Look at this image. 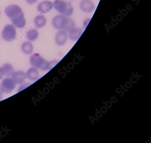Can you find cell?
<instances>
[{
	"mask_svg": "<svg viewBox=\"0 0 151 143\" xmlns=\"http://www.w3.org/2000/svg\"><path fill=\"white\" fill-rule=\"evenodd\" d=\"M29 62L32 66L43 71L50 70L55 66V65H56L55 63V61L52 62H48L38 54H35L32 55Z\"/></svg>",
	"mask_w": 151,
	"mask_h": 143,
	"instance_id": "cell-1",
	"label": "cell"
},
{
	"mask_svg": "<svg viewBox=\"0 0 151 143\" xmlns=\"http://www.w3.org/2000/svg\"><path fill=\"white\" fill-rule=\"evenodd\" d=\"M53 6L57 11L66 16H70L74 12V8L71 4L63 0H55L53 2Z\"/></svg>",
	"mask_w": 151,
	"mask_h": 143,
	"instance_id": "cell-2",
	"label": "cell"
},
{
	"mask_svg": "<svg viewBox=\"0 0 151 143\" xmlns=\"http://www.w3.org/2000/svg\"><path fill=\"white\" fill-rule=\"evenodd\" d=\"M68 17L62 14L57 15L52 19V25L55 29L60 31L65 30L68 25Z\"/></svg>",
	"mask_w": 151,
	"mask_h": 143,
	"instance_id": "cell-3",
	"label": "cell"
},
{
	"mask_svg": "<svg viewBox=\"0 0 151 143\" xmlns=\"http://www.w3.org/2000/svg\"><path fill=\"white\" fill-rule=\"evenodd\" d=\"M2 36L3 39L10 42L13 41L17 37V31L15 27L13 25H6L2 31Z\"/></svg>",
	"mask_w": 151,
	"mask_h": 143,
	"instance_id": "cell-4",
	"label": "cell"
},
{
	"mask_svg": "<svg viewBox=\"0 0 151 143\" xmlns=\"http://www.w3.org/2000/svg\"><path fill=\"white\" fill-rule=\"evenodd\" d=\"M16 86V83L13 79L7 77L2 81L1 85V89L4 93H11L15 89Z\"/></svg>",
	"mask_w": 151,
	"mask_h": 143,
	"instance_id": "cell-5",
	"label": "cell"
},
{
	"mask_svg": "<svg viewBox=\"0 0 151 143\" xmlns=\"http://www.w3.org/2000/svg\"><path fill=\"white\" fill-rule=\"evenodd\" d=\"M22 12V10L20 6L15 4L9 5L5 9L6 15L11 19L17 17Z\"/></svg>",
	"mask_w": 151,
	"mask_h": 143,
	"instance_id": "cell-6",
	"label": "cell"
},
{
	"mask_svg": "<svg viewBox=\"0 0 151 143\" xmlns=\"http://www.w3.org/2000/svg\"><path fill=\"white\" fill-rule=\"evenodd\" d=\"M80 9L85 13H90L95 9V5L92 0H82L80 4Z\"/></svg>",
	"mask_w": 151,
	"mask_h": 143,
	"instance_id": "cell-7",
	"label": "cell"
},
{
	"mask_svg": "<svg viewBox=\"0 0 151 143\" xmlns=\"http://www.w3.org/2000/svg\"><path fill=\"white\" fill-rule=\"evenodd\" d=\"M68 34L67 32L65 30L59 31L55 37V43L59 46H63L65 44L68 39Z\"/></svg>",
	"mask_w": 151,
	"mask_h": 143,
	"instance_id": "cell-8",
	"label": "cell"
},
{
	"mask_svg": "<svg viewBox=\"0 0 151 143\" xmlns=\"http://www.w3.org/2000/svg\"><path fill=\"white\" fill-rule=\"evenodd\" d=\"M53 3L51 1H44L39 4L37 10L41 14H45L50 11L53 9Z\"/></svg>",
	"mask_w": 151,
	"mask_h": 143,
	"instance_id": "cell-9",
	"label": "cell"
},
{
	"mask_svg": "<svg viewBox=\"0 0 151 143\" xmlns=\"http://www.w3.org/2000/svg\"><path fill=\"white\" fill-rule=\"evenodd\" d=\"M14 26L18 28L22 29L25 26L26 20L23 12L13 19H11Z\"/></svg>",
	"mask_w": 151,
	"mask_h": 143,
	"instance_id": "cell-10",
	"label": "cell"
},
{
	"mask_svg": "<svg viewBox=\"0 0 151 143\" xmlns=\"http://www.w3.org/2000/svg\"><path fill=\"white\" fill-rule=\"evenodd\" d=\"M12 77L16 84H22L27 78V74L22 71L14 72Z\"/></svg>",
	"mask_w": 151,
	"mask_h": 143,
	"instance_id": "cell-11",
	"label": "cell"
},
{
	"mask_svg": "<svg viewBox=\"0 0 151 143\" xmlns=\"http://www.w3.org/2000/svg\"><path fill=\"white\" fill-rule=\"evenodd\" d=\"M83 31L80 28L75 27L69 31V37L72 41H76L81 37Z\"/></svg>",
	"mask_w": 151,
	"mask_h": 143,
	"instance_id": "cell-12",
	"label": "cell"
},
{
	"mask_svg": "<svg viewBox=\"0 0 151 143\" xmlns=\"http://www.w3.org/2000/svg\"><path fill=\"white\" fill-rule=\"evenodd\" d=\"M27 77L30 80L37 81L39 77V72L37 69L33 67L29 69L27 71Z\"/></svg>",
	"mask_w": 151,
	"mask_h": 143,
	"instance_id": "cell-13",
	"label": "cell"
},
{
	"mask_svg": "<svg viewBox=\"0 0 151 143\" xmlns=\"http://www.w3.org/2000/svg\"><path fill=\"white\" fill-rule=\"evenodd\" d=\"M1 69L3 75L8 77L12 76L15 72L13 66H12V64L8 63L5 64L2 67H1Z\"/></svg>",
	"mask_w": 151,
	"mask_h": 143,
	"instance_id": "cell-14",
	"label": "cell"
},
{
	"mask_svg": "<svg viewBox=\"0 0 151 143\" xmlns=\"http://www.w3.org/2000/svg\"><path fill=\"white\" fill-rule=\"evenodd\" d=\"M34 22L35 26L39 28H42L46 25L47 21L44 16L39 15L35 18Z\"/></svg>",
	"mask_w": 151,
	"mask_h": 143,
	"instance_id": "cell-15",
	"label": "cell"
},
{
	"mask_svg": "<svg viewBox=\"0 0 151 143\" xmlns=\"http://www.w3.org/2000/svg\"><path fill=\"white\" fill-rule=\"evenodd\" d=\"M34 47L32 44L29 42H25L22 45V50L24 54H29L32 53Z\"/></svg>",
	"mask_w": 151,
	"mask_h": 143,
	"instance_id": "cell-16",
	"label": "cell"
},
{
	"mask_svg": "<svg viewBox=\"0 0 151 143\" xmlns=\"http://www.w3.org/2000/svg\"><path fill=\"white\" fill-rule=\"evenodd\" d=\"M39 32L37 29H32L27 32V37L29 40L34 41L38 38Z\"/></svg>",
	"mask_w": 151,
	"mask_h": 143,
	"instance_id": "cell-17",
	"label": "cell"
},
{
	"mask_svg": "<svg viewBox=\"0 0 151 143\" xmlns=\"http://www.w3.org/2000/svg\"><path fill=\"white\" fill-rule=\"evenodd\" d=\"M68 20L69 21H68V25L65 30L67 32L70 31L72 29H73L75 27V23L74 21L70 18H68Z\"/></svg>",
	"mask_w": 151,
	"mask_h": 143,
	"instance_id": "cell-18",
	"label": "cell"
},
{
	"mask_svg": "<svg viewBox=\"0 0 151 143\" xmlns=\"http://www.w3.org/2000/svg\"><path fill=\"white\" fill-rule=\"evenodd\" d=\"M26 1H27V2L29 3V4L32 5V4H34L35 2H37V0H26Z\"/></svg>",
	"mask_w": 151,
	"mask_h": 143,
	"instance_id": "cell-19",
	"label": "cell"
},
{
	"mask_svg": "<svg viewBox=\"0 0 151 143\" xmlns=\"http://www.w3.org/2000/svg\"><path fill=\"white\" fill-rule=\"evenodd\" d=\"M3 73H2V71H1V68H0V79H2L3 76Z\"/></svg>",
	"mask_w": 151,
	"mask_h": 143,
	"instance_id": "cell-20",
	"label": "cell"
},
{
	"mask_svg": "<svg viewBox=\"0 0 151 143\" xmlns=\"http://www.w3.org/2000/svg\"><path fill=\"white\" fill-rule=\"evenodd\" d=\"M2 98V92L1 91V89H0V101Z\"/></svg>",
	"mask_w": 151,
	"mask_h": 143,
	"instance_id": "cell-21",
	"label": "cell"
},
{
	"mask_svg": "<svg viewBox=\"0 0 151 143\" xmlns=\"http://www.w3.org/2000/svg\"><path fill=\"white\" fill-rule=\"evenodd\" d=\"M0 15H1V12H0Z\"/></svg>",
	"mask_w": 151,
	"mask_h": 143,
	"instance_id": "cell-22",
	"label": "cell"
}]
</instances>
